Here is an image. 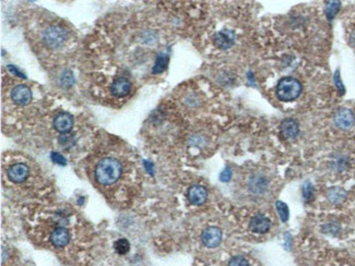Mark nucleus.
Segmentation results:
<instances>
[{"label": "nucleus", "instance_id": "23", "mask_svg": "<svg viewBox=\"0 0 355 266\" xmlns=\"http://www.w3.org/2000/svg\"><path fill=\"white\" fill-rule=\"evenodd\" d=\"M303 195H304V199L306 200V201H309V200L313 199L314 191H313V186L310 185V182H306V184H305L303 189Z\"/></svg>", "mask_w": 355, "mask_h": 266}, {"label": "nucleus", "instance_id": "20", "mask_svg": "<svg viewBox=\"0 0 355 266\" xmlns=\"http://www.w3.org/2000/svg\"><path fill=\"white\" fill-rule=\"evenodd\" d=\"M114 248L118 254H126L129 251L130 245L126 239H119L114 243Z\"/></svg>", "mask_w": 355, "mask_h": 266}, {"label": "nucleus", "instance_id": "26", "mask_svg": "<svg viewBox=\"0 0 355 266\" xmlns=\"http://www.w3.org/2000/svg\"><path fill=\"white\" fill-rule=\"evenodd\" d=\"M8 68H9V70H10V71H12V72H15V73H18V75H19V76H21V77H22V76H23V74H22V73H21V72H19V71H18V70H16L15 68H13V66H8Z\"/></svg>", "mask_w": 355, "mask_h": 266}, {"label": "nucleus", "instance_id": "15", "mask_svg": "<svg viewBox=\"0 0 355 266\" xmlns=\"http://www.w3.org/2000/svg\"><path fill=\"white\" fill-rule=\"evenodd\" d=\"M268 186V181L267 179L265 178L263 176H255L251 180V184H249V188H251V190L255 193H263L267 189Z\"/></svg>", "mask_w": 355, "mask_h": 266}, {"label": "nucleus", "instance_id": "7", "mask_svg": "<svg viewBox=\"0 0 355 266\" xmlns=\"http://www.w3.org/2000/svg\"><path fill=\"white\" fill-rule=\"evenodd\" d=\"M281 135L286 140H293L299 133V124L298 121L293 118H287L282 121L280 125Z\"/></svg>", "mask_w": 355, "mask_h": 266}, {"label": "nucleus", "instance_id": "8", "mask_svg": "<svg viewBox=\"0 0 355 266\" xmlns=\"http://www.w3.org/2000/svg\"><path fill=\"white\" fill-rule=\"evenodd\" d=\"M11 98L18 105H27L32 99L31 88L24 84L15 86L11 93Z\"/></svg>", "mask_w": 355, "mask_h": 266}, {"label": "nucleus", "instance_id": "17", "mask_svg": "<svg viewBox=\"0 0 355 266\" xmlns=\"http://www.w3.org/2000/svg\"><path fill=\"white\" fill-rule=\"evenodd\" d=\"M169 63V56L165 54H161L158 56L157 60H155L154 68H153V73H161L166 69V66Z\"/></svg>", "mask_w": 355, "mask_h": 266}, {"label": "nucleus", "instance_id": "3", "mask_svg": "<svg viewBox=\"0 0 355 266\" xmlns=\"http://www.w3.org/2000/svg\"><path fill=\"white\" fill-rule=\"evenodd\" d=\"M67 40V33L60 26H49L43 34V41L49 48H59Z\"/></svg>", "mask_w": 355, "mask_h": 266}, {"label": "nucleus", "instance_id": "16", "mask_svg": "<svg viewBox=\"0 0 355 266\" xmlns=\"http://www.w3.org/2000/svg\"><path fill=\"white\" fill-rule=\"evenodd\" d=\"M326 15L328 20H332L337 15V13L339 12V10L341 8V2L340 1H327L326 2Z\"/></svg>", "mask_w": 355, "mask_h": 266}, {"label": "nucleus", "instance_id": "10", "mask_svg": "<svg viewBox=\"0 0 355 266\" xmlns=\"http://www.w3.org/2000/svg\"><path fill=\"white\" fill-rule=\"evenodd\" d=\"M271 221L264 215H256L252 218L249 223V229L256 234H266L270 229Z\"/></svg>", "mask_w": 355, "mask_h": 266}, {"label": "nucleus", "instance_id": "12", "mask_svg": "<svg viewBox=\"0 0 355 266\" xmlns=\"http://www.w3.org/2000/svg\"><path fill=\"white\" fill-rule=\"evenodd\" d=\"M208 192L202 186H192L188 190V199L193 205H201L207 201Z\"/></svg>", "mask_w": 355, "mask_h": 266}, {"label": "nucleus", "instance_id": "6", "mask_svg": "<svg viewBox=\"0 0 355 266\" xmlns=\"http://www.w3.org/2000/svg\"><path fill=\"white\" fill-rule=\"evenodd\" d=\"M214 45L220 49H229L235 43V34L230 30H222L213 36Z\"/></svg>", "mask_w": 355, "mask_h": 266}, {"label": "nucleus", "instance_id": "22", "mask_svg": "<svg viewBox=\"0 0 355 266\" xmlns=\"http://www.w3.org/2000/svg\"><path fill=\"white\" fill-rule=\"evenodd\" d=\"M229 266H249V263L245 258L234 257L231 259V261L229 262Z\"/></svg>", "mask_w": 355, "mask_h": 266}, {"label": "nucleus", "instance_id": "4", "mask_svg": "<svg viewBox=\"0 0 355 266\" xmlns=\"http://www.w3.org/2000/svg\"><path fill=\"white\" fill-rule=\"evenodd\" d=\"M335 123L340 129L348 130L352 128L355 124V115L351 109L341 108L335 116Z\"/></svg>", "mask_w": 355, "mask_h": 266}, {"label": "nucleus", "instance_id": "11", "mask_svg": "<svg viewBox=\"0 0 355 266\" xmlns=\"http://www.w3.org/2000/svg\"><path fill=\"white\" fill-rule=\"evenodd\" d=\"M29 176V167L25 164H14L8 169V177L13 182L24 181Z\"/></svg>", "mask_w": 355, "mask_h": 266}, {"label": "nucleus", "instance_id": "18", "mask_svg": "<svg viewBox=\"0 0 355 266\" xmlns=\"http://www.w3.org/2000/svg\"><path fill=\"white\" fill-rule=\"evenodd\" d=\"M329 200L334 203H340L346 198V191L340 189V188H334V189L329 190Z\"/></svg>", "mask_w": 355, "mask_h": 266}, {"label": "nucleus", "instance_id": "5", "mask_svg": "<svg viewBox=\"0 0 355 266\" xmlns=\"http://www.w3.org/2000/svg\"><path fill=\"white\" fill-rule=\"evenodd\" d=\"M202 243L208 248L218 247L222 241V231L218 227H208L202 231Z\"/></svg>", "mask_w": 355, "mask_h": 266}, {"label": "nucleus", "instance_id": "9", "mask_svg": "<svg viewBox=\"0 0 355 266\" xmlns=\"http://www.w3.org/2000/svg\"><path fill=\"white\" fill-rule=\"evenodd\" d=\"M54 127L58 132H69L74 127V119L68 113H59L54 119Z\"/></svg>", "mask_w": 355, "mask_h": 266}, {"label": "nucleus", "instance_id": "19", "mask_svg": "<svg viewBox=\"0 0 355 266\" xmlns=\"http://www.w3.org/2000/svg\"><path fill=\"white\" fill-rule=\"evenodd\" d=\"M275 207H276V210H278L281 220L283 221V223H285V221L288 220V217H290V209H288L287 205L283 202L278 201L275 203Z\"/></svg>", "mask_w": 355, "mask_h": 266}, {"label": "nucleus", "instance_id": "25", "mask_svg": "<svg viewBox=\"0 0 355 266\" xmlns=\"http://www.w3.org/2000/svg\"><path fill=\"white\" fill-rule=\"evenodd\" d=\"M231 178H232V170L230 168H225L220 175V180L223 182L230 181Z\"/></svg>", "mask_w": 355, "mask_h": 266}, {"label": "nucleus", "instance_id": "2", "mask_svg": "<svg viewBox=\"0 0 355 266\" xmlns=\"http://www.w3.org/2000/svg\"><path fill=\"white\" fill-rule=\"evenodd\" d=\"M303 86L295 77L286 76L281 79L276 86V97L281 102H293L301 95Z\"/></svg>", "mask_w": 355, "mask_h": 266}, {"label": "nucleus", "instance_id": "24", "mask_svg": "<svg viewBox=\"0 0 355 266\" xmlns=\"http://www.w3.org/2000/svg\"><path fill=\"white\" fill-rule=\"evenodd\" d=\"M52 159H53V162H55L58 165L65 166L66 164H67V162H66V159H65V157L63 156V155H60L59 153H56V152L52 153Z\"/></svg>", "mask_w": 355, "mask_h": 266}, {"label": "nucleus", "instance_id": "13", "mask_svg": "<svg viewBox=\"0 0 355 266\" xmlns=\"http://www.w3.org/2000/svg\"><path fill=\"white\" fill-rule=\"evenodd\" d=\"M130 82L126 77H118V79H116L112 83L110 91H112V94L116 97H124L130 92Z\"/></svg>", "mask_w": 355, "mask_h": 266}, {"label": "nucleus", "instance_id": "14", "mask_svg": "<svg viewBox=\"0 0 355 266\" xmlns=\"http://www.w3.org/2000/svg\"><path fill=\"white\" fill-rule=\"evenodd\" d=\"M69 239V232L67 231V229L62 228V227L55 229L51 235V242L56 248H64L65 246H67Z\"/></svg>", "mask_w": 355, "mask_h": 266}, {"label": "nucleus", "instance_id": "21", "mask_svg": "<svg viewBox=\"0 0 355 266\" xmlns=\"http://www.w3.org/2000/svg\"><path fill=\"white\" fill-rule=\"evenodd\" d=\"M334 81H335V85L337 87V90L339 91V93L341 94V95H343V94H345V92H346V88H345V85H343V83H342L339 69H337L336 72H335Z\"/></svg>", "mask_w": 355, "mask_h": 266}, {"label": "nucleus", "instance_id": "1", "mask_svg": "<svg viewBox=\"0 0 355 266\" xmlns=\"http://www.w3.org/2000/svg\"><path fill=\"white\" fill-rule=\"evenodd\" d=\"M121 165L115 158H104L95 168V178L103 186H110L119 179Z\"/></svg>", "mask_w": 355, "mask_h": 266}]
</instances>
